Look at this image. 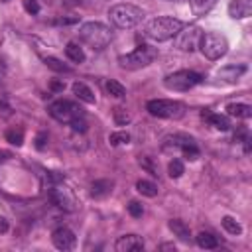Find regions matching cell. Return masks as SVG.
<instances>
[{
    "mask_svg": "<svg viewBox=\"0 0 252 252\" xmlns=\"http://www.w3.org/2000/svg\"><path fill=\"white\" fill-rule=\"evenodd\" d=\"M181 28H183L181 20L171 18V16H158L146 24L144 33L154 41H167V39L175 37Z\"/></svg>",
    "mask_w": 252,
    "mask_h": 252,
    "instance_id": "cell-1",
    "label": "cell"
},
{
    "mask_svg": "<svg viewBox=\"0 0 252 252\" xmlns=\"http://www.w3.org/2000/svg\"><path fill=\"white\" fill-rule=\"evenodd\" d=\"M49 114H51V118H55L57 122H63V124H71L73 120L85 116V112L79 104H75L71 100H63V98L49 104Z\"/></svg>",
    "mask_w": 252,
    "mask_h": 252,
    "instance_id": "cell-8",
    "label": "cell"
},
{
    "mask_svg": "<svg viewBox=\"0 0 252 252\" xmlns=\"http://www.w3.org/2000/svg\"><path fill=\"white\" fill-rule=\"evenodd\" d=\"M8 158H12V154H10V152H4V150H0V161H6Z\"/></svg>",
    "mask_w": 252,
    "mask_h": 252,
    "instance_id": "cell-41",
    "label": "cell"
},
{
    "mask_svg": "<svg viewBox=\"0 0 252 252\" xmlns=\"http://www.w3.org/2000/svg\"><path fill=\"white\" fill-rule=\"evenodd\" d=\"M167 226H169V230L173 232V236H177L179 240H183V242H189V240H191V230H189V226H187L183 220L171 219V220L167 222Z\"/></svg>",
    "mask_w": 252,
    "mask_h": 252,
    "instance_id": "cell-16",
    "label": "cell"
},
{
    "mask_svg": "<svg viewBox=\"0 0 252 252\" xmlns=\"http://www.w3.org/2000/svg\"><path fill=\"white\" fill-rule=\"evenodd\" d=\"M148 112L158 118H167V120H179L185 116V104L179 100H169V98H154L148 100L146 104Z\"/></svg>",
    "mask_w": 252,
    "mask_h": 252,
    "instance_id": "cell-5",
    "label": "cell"
},
{
    "mask_svg": "<svg viewBox=\"0 0 252 252\" xmlns=\"http://www.w3.org/2000/svg\"><path fill=\"white\" fill-rule=\"evenodd\" d=\"M195 242L201 246V248H205V250H213V248H217V238L211 234V232H199L197 236H195Z\"/></svg>",
    "mask_w": 252,
    "mask_h": 252,
    "instance_id": "cell-23",
    "label": "cell"
},
{
    "mask_svg": "<svg viewBox=\"0 0 252 252\" xmlns=\"http://www.w3.org/2000/svg\"><path fill=\"white\" fill-rule=\"evenodd\" d=\"M112 118H114V124H116V126H126V124L132 120V114H130L126 108L118 106V108H114V114H112Z\"/></svg>",
    "mask_w": 252,
    "mask_h": 252,
    "instance_id": "cell-26",
    "label": "cell"
},
{
    "mask_svg": "<svg viewBox=\"0 0 252 252\" xmlns=\"http://www.w3.org/2000/svg\"><path fill=\"white\" fill-rule=\"evenodd\" d=\"M246 73V65H226L219 71V77L228 81V83H234L236 79H240V75Z\"/></svg>",
    "mask_w": 252,
    "mask_h": 252,
    "instance_id": "cell-18",
    "label": "cell"
},
{
    "mask_svg": "<svg viewBox=\"0 0 252 252\" xmlns=\"http://www.w3.org/2000/svg\"><path fill=\"white\" fill-rule=\"evenodd\" d=\"M181 152H183V156L187 158V159H197L199 158V148H197V144H189V146H183L181 148Z\"/></svg>",
    "mask_w": 252,
    "mask_h": 252,
    "instance_id": "cell-32",
    "label": "cell"
},
{
    "mask_svg": "<svg viewBox=\"0 0 252 252\" xmlns=\"http://www.w3.org/2000/svg\"><path fill=\"white\" fill-rule=\"evenodd\" d=\"M4 79H6V67L0 63V85L4 83Z\"/></svg>",
    "mask_w": 252,
    "mask_h": 252,
    "instance_id": "cell-42",
    "label": "cell"
},
{
    "mask_svg": "<svg viewBox=\"0 0 252 252\" xmlns=\"http://www.w3.org/2000/svg\"><path fill=\"white\" fill-rule=\"evenodd\" d=\"M226 112L230 116H236V118H250L252 116V106L250 104H242V102H230L226 106Z\"/></svg>",
    "mask_w": 252,
    "mask_h": 252,
    "instance_id": "cell-20",
    "label": "cell"
},
{
    "mask_svg": "<svg viewBox=\"0 0 252 252\" xmlns=\"http://www.w3.org/2000/svg\"><path fill=\"white\" fill-rule=\"evenodd\" d=\"M110 146H120V144H128L130 142V134L128 132H112L108 136Z\"/></svg>",
    "mask_w": 252,
    "mask_h": 252,
    "instance_id": "cell-31",
    "label": "cell"
},
{
    "mask_svg": "<svg viewBox=\"0 0 252 252\" xmlns=\"http://www.w3.org/2000/svg\"><path fill=\"white\" fill-rule=\"evenodd\" d=\"M79 37H81L83 43H87L94 51H102L104 47L110 45L112 32H110L108 26H104L100 22H87L79 28Z\"/></svg>",
    "mask_w": 252,
    "mask_h": 252,
    "instance_id": "cell-2",
    "label": "cell"
},
{
    "mask_svg": "<svg viewBox=\"0 0 252 252\" xmlns=\"http://www.w3.org/2000/svg\"><path fill=\"white\" fill-rule=\"evenodd\" d=\"M112 187H114V181L112 179H96L91 185V195L94 199H102V197H106V195L112 193Z\"/></svg>",
    "mask_w": 252,
    "mask_h": 252,
    "instance_id": "cell-15",
    "label": "cell"
},
{
    "mask_svg": "<svg viewBox=\"0 0 252 252\" xmlns=\"http://www.w3.org/2000/svg\"><path fill=\"white\" fill-rule=\"evenodd\" d=\"M136 189H138V193H142L146 197H156L158 195V185L152 183V181H148V179H140L136 183Z\"/></svg>",
    "mask_w": 252,
    "mask_h": 252,
    "instance_id": "cell-24",
    "label": "cell"
},
{
    "mask_svg": "<svg viewBox=\"0 0 252 252\" xmlns=\"http://www.w3.org/2000/svg\"><path fill=\"white\" fill-rule=\"evenodd\" d=\"M161 248H163V250H169V248H173V250H175V246H173V244H161Z\"/></svg>",
    "mask_w": 252,
    "mask_h": 252,
    "instance_id": "cell-43",
    "label": "cell"
},
{
    "mask_svg": "<svg viewBox=\"0 0 252 252\" xmlns=\"http://www.w3.org/2000/svg\"><path fill=\"white\" fill-rule=\"evenodd\" d=\"M128 213H130L134 219H140V217L144 215V207H142V203H138V201H130V203H128Z\"/></svg>",
    "mask_w": 252,
    "mask_h": 252,
    "instance_id": "cell-33",
    "label": "cell"
},
{
    "mask_svg": "<svg viewBox=\"0 0 252 252\" xmlns=\"http://www.w3.org/2000/svg\"><path fill=\"white\" fill-rule=\"evenodd\" d=\"M71 126H73V130H75V132H87V120H85V116H83V118L73 120V122H71Z\"/></svg>",
    "mask_w": 252,
    "mask_h": 252,
    "instance_id": "cell-35",
    "label": "cell"
},
{
    "mask_svg": "<svg viewBox=\"0 0 252 252\" xmlns=\"http://www.w3.org/2000/svg\"><path fill=\"white\" fill-rule=\"evenodd\" d=\"M156 57H158V51L154 47H150V45H138L134 51L120 55L118 57V65L122 69H128V71H138V69L148 67Z\"/></svg>",
    "mask_w": 252,
    "mask_h": 252,
    "instance_id": "cell-4",
    "label": "cell"
},
{
    "mask_svg": "<svg viewBox=\"0 0 252 252\" xmlns=\"http://www.w3.org/2000/svg\"><path fill=\"white\" fill-rule=\"evenodd\" d=\"M43 63H45L49 69L57 71V73H71V67H69V65H65L63 61L55 59V57H45V59H43Z\"/></svg>",
    "mask_w": 252,
    "mask_h": 252,
    "instance_id": "cell-27",
    "label": "cell"
},
{
    "mask_svg": "<svg viewBox=\"0 0 252 252\" xmlns=\"http://www.w3.org/2000/svg\"><path fill=\"white\" fill-rule=\"evenodd\" d=\"M51 242L57 250H73L75 244H77V236L71 228L67 226H59L51 232Z\"/></svg>",
    "mask_w": 252,
    "mask_h": 252,
    "instance_id": "cell-10",
    "label": "cell"
},
{
    "mask_svg": "<svg viewBox=\"0 0 252 252\" xmlns=\"http://www.w3.org/2000/svg\"><path fill=\"white\" fill-rule=\"evenodd\" d=\"M203 116H207V120L217 128V130H222V132H226L228 128H230V122H228V118L226 116H222V114H205L203 112Z\"/></svg>",
    "mask_w": 252,
    "mask_h": 252,
    "instance_id": "cell-22",
    "label": "cell"
},
{
    "mask_svg": "<svg viewBox=\"0 0 252 252\" xmlns=\"http://www.w3.org/2000/svg\"><path fill=\"white\" fill-rule=\"evenodd\" d=\"M8 230V220L4 217H0V232H6Z\"/></svg>",
    "mask_w": 252,
    "mask_h": 252,
    "instance_id": "cell-40",
    "label": "cell"
},
{
    "mask_svg": "<svg viewBox=\"0 0 252 252\" xmlns=\"http://www.w3.org/2000/svg\"><path fill=\"white\" fill-rule=\"evenodd\" d=\"M24 6H26V10H28L30 14H37V12H39V6H37L35 0H26Z\"/></svg>",
    "mask_w": 252,
    "mask_h": 252,
    "instance_id": "cell-37",
    "label": "cell"
},
{
    "mask_svg": "<svg viewBox=\"0 0 252 252\" xmlns=\"http://www.w3.org/2000/svg\"><path fill=\"white\" fill-rule=\"evenodd\" d=\"M51 89L53 91H63L65 89V83L63 81H51Z\"/></svg>",
    "mask_w": 252,
    "mask_h": 252,
    "instance_id": "cell-38",
    "label": "cell"
},
{
    "mask_svg": "<svg viewBox=\"0 0 252 252\" xmlns=\"http://www.w3.org/2000/svg\"><path fill=\"white\" fill-rule=\"evenodd\" d=\"M65 55H67V59H71L73 63H83V61H85V51H83V47H81L79 43H75V41H69V43L65 45Z\"/></svg>",
    "mask_w": 252,
    "mask_h": 252,
    "instance_id": "cell-21",
    "label": "cell"
},
{
    "mask_svg": "<svg viewBox=\"0 0 252 252\" xmlns=\"http://www.w3.org/2000/svg\"><path fill=\"white\" fill-rule=\"evenodd\" d=\"M203 81V77L195 71H189V69H183V71H175L171 75H167L163 79V85L165 89L169 91H177V93H183V91H189L193 89L195 85H199Z\"/></svg>",
    "mask_w": 252,
    "mask_h": 252,
    "instance_id": "cell-7",
    "label": "cell"
},
{
    "mask_svg": "<svg viewBox=\"0 0 252 252\" xmlns=\"http://www.w3.org/2000/svg\"><path fill=\"white\" fill-rule=\"evenodd\" d=\"M222 228H224L228 234H240V232H242V226H240L232 217H222Z\"/></svg>",
    "mask_w": 252,
    "mask_h": 252,
    "instance_id": "cell-30",
    "label": "cell"
},
{
    "mask_svg": "<svg viewBox=\"0 0 252 252\" xmlns=\"http://www.w3.org/2000/svg\"><path fill=\"white\" fill-rule=\"evenodd\" d=\"M189 144H195V140L191 136H185V134H173V136H167L165 142H163V150L165 152H171V150H181L183 146H189Z\"/></svg>",
    "mask_w": 252,
    "mask_h": 252,
    "instance_id": "cell-14",
    "label": "cell"
},
{
    "mask_svg": "<svg viewBox=\"0 0 252 252\" xmlns=\"http://www.w3.org/2000/svg\"><path fill=\"white\" fill-rule=\"evenodd\" d=\"M73 94L79 98V100H83V102H87V104H94V93L85 85V83H81V81H75L73 83Z\"/></svg>",
    "mask_w": 252,
    "mask_h": 252,
    "instance_id": "cell-17",
    "label": "cell"
},
{
    "mask_svg": "<svg viewBox=\"0 0 252 252\" xmlns=\"http://www.w3.org/2000/svg\"><path fill=\"white\" fill-rule=\"evenodd\" d=\"M199 49L207 59L217 61L228 51V39L222 33L209 32V33H203V37L199 41Z\"/></svg>",
    "mask_w": 252,
    "mask_h": 252,
    "instance_id": "cell-6",
    "label": "cell"
},
{
    "mask_svg": "<svg viewBox=\"0 0 252 252\" xmlns=\"http://www.w3.org/2000/svg\"><path fill=\"white\" fill-rule=\"evenodd\" d=\"M6 140L14 146H22L24 144V130L22 128H12L6 132Z\"/></svg>",
    "mask_w": 252,
    "mask_h": 252,
    "instance_id": "cell-28",
    "label": "cell"
},
{
    "mask_svg": "<svg viewBox=\"0 0 252 252\" xmlns=\"http://www.w3.org/2000/svg\"><path fill=\"white\" fill-rule=\"evenodd\" d=\"M108 18L110 22L120 28V30H132L136 28L142 18H144V10L134 6V4H114L110 10H108Z\"/></svg>",
    "mask_w": 252,
    "mask_h": 252,
    "instance_id": "cell-3",
    "label": "cell"
},
{
    "mask_svg": "<svg viewBox=\"0 0 252 252\" xmlns=\"http://www.w3.org/2000/svg\"><path fill=\"white\" fill-rule=\"evenodd\" d=\"M138 161H140V165H142L144 169H148L152 175H158V167L152 163V159H150V158H140Z\"/></svg>",
    "mask_w": 252,
    "mask_h": 252,
    "instance_id": "cell-34",
    "label": "cell"
},
{
    "mask_svg": "<svg viewBox=\"0 0 252 252\" xmlns=\"http://www.w3.org/2000/svg\"><path fill=\"white\" fill-rule=\"evenodd\" d=\"M45 142H47V134H45V132H39V134L35 136V148H37V150H43V148H45Z\"/></svg>",
    "mask_w": 252,
    "mask_h": 252,
    "instance_id": "cell-36",
    "label": "cell"
},
{
    "mask_svg": "<svg viewBox=\"0 0 252 252\" xmlns=\"http://www.w3.org/2000/svg\"><path fill=\"white\" fill-rule=\"evenodd\" d=\"M49 199L53 201V205H57V207L63 209V211H73V209H75V199H73V195H71L67 189H63V187H53V189L49 191Z\"/></svg>",
    "mask_w": 252,
    "mask_h": 252,
    "instance_id": "cell-12",
    "label": "cell"
},
{
    "mask_svg": "<svg viewBox=\"0 0 252 252\" xmlns=\"http://www.w3.org/2000/svg\"><path fill=\"white\" fill-rule=\"evenodd\" d=\"M183 171H185V167H183V161H181V159H173V161H169V165H167V173H169L171 179L181 177Z\"/></svg>",
    "mask_w": 252,
    "mask_h": 252,
    "instance_id": "cell-29",
    "label": "cell"
},
{
    "mask_svg": "<svg viewBox=\"0 0 252 252\" xmlns=\"http://www.w3.org/2000/svg\"><path fill=\"white\" fill-rule=\"evenodd\" d=\"M0 114H2V116H8V114H10V108L6 106L4 100H0Z\"/></svg>",
    "mask_w": 252,
    "mask_h": 252,
    "instance_id": "cell-39",
    "label": "cell"
},
{
    "mask_svg": "<svg viewBox=\"0 0 252 252\" xmlns=\"http://www.w3.org/2000/svg\"><path fill=\"white\" fill-rule=\"evenodd\" d=\"M2 2H8V0H2Z\"/></svg>",
    "mask_w": 252,
    "mask_h": 252,
    "instance_id": "cell-44",
    "label": "cell"
},
{
    "mask_svg": "<svg viewBox=\"0 0 252 252\" xmlns=\"http://www.w3.org/2000/svg\"><path fill=\"white\" fill-rule=\"evenodd\" d=\"M116 252H140L144 250V240L138 234H124L118 236V240L114 242Z\"/></svg>",
    "mask_w": 252,
    "mask_h": 252,
    "instance_id": "cell-11",
    "label": "cell"
},
{
    "mask_svg": "<svg viewBox=\"0 0 252 252\" xmlns=\"http://www.w3.org/2000/svg\"><path fill=\"white\" fill-rule=\"evenodd\" d=\"M215 4H217V0H189L191 12H193L197 18H201V16L209 14V12L215 8Z\"/></svg>",
    "mask_w": 252,
    "mask_h": 252,
    "instance_id": "cell-19",
    "label": "cell"
},
{
    "mask_svg": "<svg viewBox=\"0 0 252 252\" xmlns=\"http://www.w3.org/2000/svg\"><path fill=\"white\" fill-rule=\"evenodd\" d=\"M106 91H108L110 96H116V98H122V96L126 94L124 85H120V83L114 81V79H108V81H106Z\"/></svg>",
    "mask_w": 252,
    "mask_h": 252,
    "instance_id": "cell-25",
    "label": "cell"
},
{
    "mask_svg": "<svg viewBox=\"0 0 252 252\" xmlns=\"http://www.w3.org/2000/svg\"><path fill=\"white\" fill-rule=\"evenodd\" d=\"M252 14V0H232L228 4V16L234 20L248 18Z\"/></svg>",
    "mask_w": 252,
    "mask_h": 252,
    "instance_id": "cell-13",
    "label": "cell"
},
{
    "mask_svg": "<svg viewBox=\"0 0 252 252\" xmlns=\"http://www.w3.org/2000/svg\"><path fill=\"white\" fill-rule=\"evenodd\" d=\"M203 37V30L199 26H183L175 35V47L181 51H195L199 47V41Z\"/></svg>",
    "mask_w": 252,
    "mask_h": 252,
    "instance_id": "cell-9",
    "label": "cell"
}]
</instances>
